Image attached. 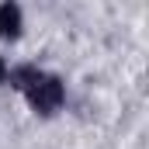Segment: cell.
Here are the masks:
<instances>
[{
    "instance_id": "obj_3",
    "label": "cell",
    "mask_w": 149,
    "mask_h": 149,
    "mask_svg": "<svg viewBox=\"0 0 149 149\" xmlns=\"http://www.w3.org/2000/svg\"><path fill=\"white\" fill-rule=\"evenodd\" d=\"M3 76H7V63L0 59V83H3Z\"/></svg>"
},
{
    "instance_id": "obj_2",
    "label": "cell",
    "mask_w": 149,
    "mask_h": 149,
    "mask_svg": "<svg viewBox=\"0 0 149 149\" xmlns=\"http://www.w3.org/2000/svg\"><path fill=\"white\" fill-rule=\"evenodd\" d=\"M21 35V7L17 3H0V38L14 42Z\"/></svg>"
},
{
    "instance_id": "obj_1",
    "label": "cell",
    "mask_w": 149,
    "mask_h": 149,
    "mask_svg": "<svg viewBox=\"0 0 149 149\" xmlns=\"http://www.w3.org/2000/svg\"><path fill=\"white\" fill-rule=\"evenodd\" d=\"M14 87H21L24 90V97H28V104L35 108L38 114H56L63 108V97H66V87H63V80L52 73H42L35 66H21V70H14Z\"/></svg>"
}]
</instances>
